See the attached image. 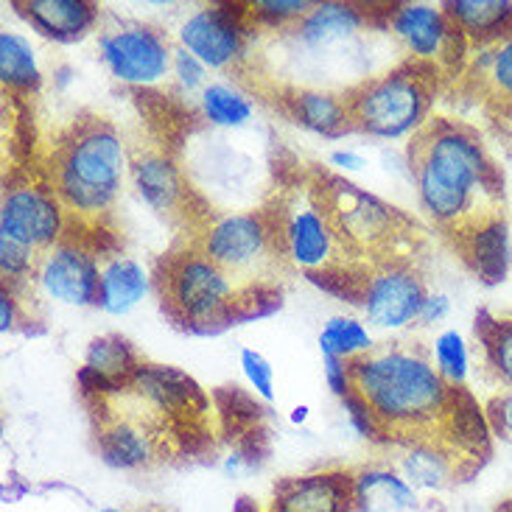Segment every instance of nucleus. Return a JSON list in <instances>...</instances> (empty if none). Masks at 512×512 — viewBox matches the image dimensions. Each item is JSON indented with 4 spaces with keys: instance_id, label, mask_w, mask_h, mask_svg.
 Masks as SVG:
<instances>
[{
    "instance_id": "obj_1",
    "label": "nucleus",
    "mask_w": 512,
    "mask_h": 512,
    "mask_svg": "<svg viewBox=\"0 0 512 512\" xmlns=\"http://www.w3.org/2000/svg\"><path fill=\"white\" fill-rule=\"evenodd\" d=\"M328 378L373 443L403 451L434 445L482 465L490 448L487 415L420 342L392 339L350 359H328Z\"/></svg>"
},
{
    "instance_id": "obj_2",
    "label": "nucleus",
    "mask_w": 512,
    "mask_h": 512,
    "mask_svg": "<svg viewBox=\"0 0 512 512\" xmlns=\"http://www.w3.org/2000/svg\"><path fill=\"white\" fill-rule=\"evenodd\" d=\"M79 392L98 454L115 468H157L210 448V398L177 367L143 359L115 381L79 373Z\"/></svg>"
},
{
    "instance_id": "obj_3",
    "label": "nucleus",
    "mask_w": 512,
    "mask_h": 512,
    "mask_svg": "<svg viewBox=\"0 0 512 512\" xmlns=\"http://www.w3.org/2000/svg\"><path fill=\"white\" fill-rule=\"evenodd\" d=\"M420 210L465 261L479 238L504 222V174L465 121L429 118L406 146Z\"/></svg>"
},
{
    "instance_id": "obj_4",
    "label": "nucleus",
    "mask_w": 512,
    "mask_h": 512,
    "mask_svg": "<svg viewBox=\"0 0 512 512\" xmlns=\"http://www.w3.org/2000/svg\"><path fill=\"white\" fill-rule=\"evenodd\" d=\"M126 171L124 140L110 118L82 110L54 132L42 154L40 177L65 216V236L107 250L110 219Z\"/></svg>"
},
{
    "instance_id": "obj_5",
    "label": "nucleus",
    "mask_w": 512,
    "mask_h": 512,
    "mask_svg": "<svg viewBox=\"0 0 512 512\" xmlns=\"http://www.w3.org/2000/svg\"><path fill=\"white\" fill-rule=\"evenodd\" d=\"M305 171L325 208L336 250L345 263V283L339 291L345 300L359 303L367 277L378 269L395 263H417V252L426 244V230L412 216L361 191L359 185L336 177L333 171L319 166Z\"/></svg>"
},
{
    "instance_id": "obj_6",
    "label": "nucleus",
    "mask_w": 512,
    "mask_h": 512,
    "mask_svg": "<svg viewBox=\"0 0 512 512\" xmlns=\"http://www.w3.org/2000/svg\"><path fill=\"white\" fill-rule=\"evenodd\" d=\"M154 291L174 328L216 333L280 305L283 289H244L224 275L196 241L180 238L154 261Z\"/></svg>"
},
{
    "instance_id": "obj_7",
    "label": "nucleus",
    "mask_w": 512,
    "mask_h": 512,
    "mask_svg": "<svg viewBox=\"0 0 512 512\" xmlns=\"http://www.w3.org/2000/svg\"><path fill=\"white\" fill-rule=\"evenodd\" d=\"M261 210L272 227L283 266L339 294L345 283V263L339 258L331 222L314 194L308 171L297 168V174L283 180V188H277Z\"/></svg>"
},
{
    "instance_id": "obj_8",
    "label": "nucleus",
    "mask_w": 512,
    "mask_h": 512,
    "mask_svg": "<svg viewBox=\"0 0 512 512\" xmlns=\"http://www.w3.org/2000/svg\"><path fill=\"white\" fill-rule=\"evenodd\" d=\"M440 73L443 68L409 56L387 73L353 84L342 93L350 132H367L375 138L415 135L429 121Z\"/></svg>"
},
{
    "instance_id": "obj_9",
    "label": "nucleus",
    "mask_w": 512,
    "mask_h": 512,
    "mask_svg": "<svg viewBox=\"0 0 512 512\" xmlns=\"http://www.w3.org/2000/svg\"><path fill=\"white\" fill-rule=\"evenodd\" d=\"M188 241H196L199 250L244 289H280L277 280L289 275L277 255L275 236L263 210L216 216L202 236Z\"/></svg>"
},
{
    "instance_id": "obj_10",
    "label": "nucleus",
    "mask_w": 512,
    "mask_h": 512,
    "mask_svg": "<svg viewBox=\"0 0 512 512\" xmlns=\"http://www.w3.org/2000/svg\"><path fill=\"white\" fill-rule=\"evenodd\" d=\"M129 168L140 196L166 219L182 238H196L216 222L213 210L185 180L180 166L154 146H132Z\"/></svg>"
},
{
    "instance_id": "obj_11",
    "label": "nucleus",
    "mask_w": 512,
    "mask_h": 512,
    "mask_svg": "<svg viewBox=\"0 0 512 512\" xmlns=\"http://www.w3.org/2000/svg\"><path fill=\"white\" fill-rule=\"evenodd\" d=\"M0 236L12 238L42 255H48L65 238L62 208L40 174H20L6 180L0 202Z\"/></svg>"
},
{
    "instance_id": "obj_12",
    "label": "nucleus",
    "mask_w": 512,
    "mask_h": 512,
    "mask_svg": "<svg viewBox=\"0 0 512 512\" xmlns=\"http://www.w3.org/2000/svg\"><path fill=\"white\" fill-rule=\"evenodd\" d=\"M429 297L426 277L417 263H395L367 277L356 305L367 311L375 325L403 328L409 322H420Z\"/></svg>"
},
{
    "instance_id": "obj_13",
    "label": "nucleus",
    "mask_w": 512,
    "mask_h": 512,
    "mask_svg": "<svg viewBox=\"0 0 512 512\" xmlns=\"http://www.w3.org/2000/svg\"><path fill=\"white\" fill-rule=\"evenodd\" d=\"M101 59L118 82L146 87L160 82L171 70V45L163 31L129 26L101 37Z\"/></svg>"
},
{
    "instance_id": "obj_14",
    "label": "nucleus",
    "mask_w": 512,
    "mask_h": 512,
    "mask_svg": "<svg viewBox=\"0 0 512 512\" xmlns=\"http://www.w3.org/2000/svg\"><path fill=\"white\" fill-rule=\"evenodd\" d=\"M82 238L65 236L45 255L40 280L45 291L70 305H98L101 300V255Z\"/></svg>"
},
{
    "instance_id": "obj_15",
    "label": "nucleus",
    "mask_w": 512,
    "mask_h": 512,
    "mask_svg": "<svg viewBox=\"0 0 512 512\" xmlns=\"http://www.w3.org/2000/svg\"><path fill=\"white\" fill-rule=\"evenodd\" d=\"M247 17L236 6H208L196 12L185 26L180 37L185 48L210 68H233L247 37Z\"/></svg>"
},
{
    "instance_id": "obj_16",
    "label": "nucleus",
    "mask_w": 512,
    "mask_h": 512,
    "mask_svg": "<svg viewBox=\"0 0 512 512\" xmlns=\"http://www.w3.org/2000/svg\"><path fill=\"white\" fill-rule=\"evenodd\" d=\"M272 512H353L356 510V471L328 468L277 482Z\"/></svg>"
},
{
    "instance_id": "obj_17",
    "label": "nucleus",
    "mask_w": 512,
    "mask_h": 512,
    "mask_svg": "<svg viewBox=\"0 0 512 512\" xmlns=\"http://www.w3.org/2000/svg\"><path fill=\"white\" fill-rule=\"evenodd\" d=\"M392 31L395 37L409 48L412 59H423L437 68H443L445 62L457 59V51L462 48V37L454 28V23L445 17L443 9H431V6H401L395 9L392 17Z\"/></svg>"
},
{
    "instance_id": "obj_18",
    "label": "nucleus",
    "mask_w": 512,
    "mask_h": 512,
    "mask_svg": "<svg viewBox=\"0 0 512 512\" xmlns=\"http://www.w3.org/2000/svg\"><path fill=\"white\" fill-rule=\"evenodd\" d=\"M12 6L40 34L62 42L84 37L98 20V6L90 0H12Z\"/></svg>"
},
{
    "instance_id": "obj_19",
    "label": "nucleus",
    "mask_w": 512,
    "mask_h": 512,
    "mask_svg": "<svg viewBox=\"0 0 512 512\" xmlns=\"http://www.w3.org/2000/svg\"><path fill=\"white\" fill-rule=\"evenodd\" d=\"M443 12L462 40L496 45L512 37V3L504 0H459L445 3Z\"/></svg>"
},
{
    "instance_id": "obj_20",
    "label": "nucleus",
    "mask_w": 512,
    "mask_h": 512,
    "mask_svg": "<svg viewBox=\"0 0 512 512\" xmlns=\"http://www.w3.org/2000/svg\"><path fill=\"white\" fill-rule=\"evenodd\" d=\"M468 76L487 110L512 118V37L496 42L479 56Z\"/></svg>"
},
{
    "instance_id": "obj_21",
    "label": "nucleus",
    "mask_w": 512,
    "mask_h": 512,
    "mask_svg": "<svg viewBox=\"0 0 512 512\" xmlns=\"http://www.w3.org/2000/svg\"><path fill=\"white\" fill-rule=\"evenodd\" d=\"M277 98H280V107L289 118L314 129V132H322V135L350 132L342 93L333 96V93H319V90H286Z\"/></svg>"
},
{
    "instance_id": "obj_22",
    "label": "nucleus",
    "mask_w": 512,
    "mask_h": 512,
    "mask_svg": "<svg viewBox=\"0 0 512 512\" xmlns=\"http://www.w3.org/2000/svg\"><path fill=\"white\" fill-rule=\"evenodd\" d=\"M143 294H146V275L132 258L112 255L110 261L101 263V300H98L101 308L121 314L138 303Z\"/></svg>"
},
{
    "instance_id": "obj_23",
    "label": "nucleus",
    "mask_w": 512,
    "mask_h": 512,
    "mask_svg": "<svg viewBox=\"0 0 512 512\" xmlns=\"http://www.w3.org/2000/svg\"><path fill=\"white\" fill-rule=\"evenodd\" d=\"M415 501L412 487L395 473L378 471H356V510L353 512H395L409 507Z\"/></svg>"
},
{
    "instance_id": "obj_24",
    "label": "nucleus",
    "mask_w": 512,
    "mask_h": 512,
    "mask_svg": "<svg viewBox=\"0 0 512 512\" xmlns=\"http://www.w3.org/2000/svg\"><path fill=\"white\" fill-rule=\"evenodd\" d=\"M140 361H143L140 353L126 342L124 336L107 333V336L93 339V345L87 347L82 373L101 378V381H115V378H124L135 367H140Z\"/></svg>"
},
{
    "instance_id": "obj_25",
    "label": "nucleus",
    "mask_w": 512,
    "mask_h": 512,
    "mask_svg": "<svg viewBox=\"0 0 512 512\" xmlns=\"http://www.w3.org/2000/svg\"><path fill=\"white\" fill-rule=\"evenodd\" d=\"M476 339L487 367L504 387L512 389V317L482 314L476 319Z\"/></svg>"
},
{
    "instance_id": "obj_26",
    "label": "nucleus",
    "mask_w": 512,
    "mask_h": 512,
    "mask_svg": "<svg viewBox=\"0 0 512 512\" xmlns=\"http://www.w3.org/2000/svg\"><path fill=\"white\" fill-rule=\"evenodd\" d=\"M0 79H3V87L14 96L17 93L28 96L40 87V70L34 65V54L28 42L9 31L0 34Z\"/></svg>"
},
{
    "instance_id": "obj_27",
    "label": "nucleus",
    "mask_w": 512,
    "mask_h": 512,
    "mask_svg": "<svg viewBox=\"0 0 512 512\" xmlns=\"http://www.w3.org/2000/svg\"><path fill=\"white\" fill-rule=\"evenodd\" d=\"M364 23L353 6H342V3H325V6H314L311 12L305 14L303 20L297 23V34L311 45H325V42L339 40L350 31Z\"/></svg>"
},
{
    "instance_id": "obj_28",
    "label": "nucleus",
    "mask_w": 512,
    "mask_h": 512,
    "mask_svg": "<svg viewBox=\"0 0 512 512\" xmlns=\"http://www.w3.org/2000/svg\"><path fill=\"white\" fill-rule=\"evenodd\" d=\"M319 345L325 359H350V356H359L367 347H373L367 331L361 328L359 322L353 319L336 317L328 322V328L319 336Z\"/></svg>"
},
{
    "instance_id": "obj_29",
    "label": "nucleus",
    "mask_w": 512,
    "mask_h": 512,
    "mask_svg": "<svg viewBox=\"0 0 512 512\" xmlns=\"http://www.w3.org/2000/svg\"><path fill=\"white\" fill-rule=\"evenodd\" d=\"M202 107L213 124L222 126H238L250 118V104L247 98L238 96L236 90L224 87V84H210L208 90L202 93Z\"/></svg>"
},
{
    "instance_id": "obj_30",
    "label": "nucleus",
    "mask_w": 512,
    "mask_h": 512,
    "mask_svg": "<svg viewBox=\"0 0 512 512\" xmlns=\"http://www.w3.org/2000/svg\"><path fill=\"white\" fill-rule=\"evenodd\" d=\"M434 356H437V367L440 373L462 387L465 381V373H468V353H465V345H462V336L457 331L443 333L437 342H434Z\"/></svg>"
},
{
    "instance_id": "obj_31",
    "label": "nucleus",
    "mask_w": 512,
    "mask_h": 512,
    "mask_svg": "<svg viewBox=\"0 0 512 512\" xmlns=\"http://www.w3.org/2000/svg\"><path fill=\"white\" fill-rule=\"evenodd\" d=\"M485 415L487 423H490V429L499 431L504 440H510L512 443V389L501 392L496 398H490Z\"/></svg>"
},
{
    "instance_id": "obj_32",
    "label": "nucleus",
    "mask_w": 512,
    "mask_h": 512,
    "mask_svg": "<svg viewBox=\"0 0 512 512\" xmlns=\"http://www.w3.org/2000/svg\"><path fill=\"white\" fill-rule=\"evenodd\" d=\"M241 364H244L247 378L255 384V389L261 392L263 398H272V378H275V373H272V367L266 364V359H263L261 353L244 350V353H241Z\"/></svg>"
},
{
    "instance_id": "obj_33",
    "label": "nucleus",
    "mask_w": 512,
    "mask_h": 512,
    "mask_svg": "<svg viewBox=\"0 0 512 512\" xmlns=\"http://www.w3.org/2000/svg\"><path fill=\"white\" fill-rule=\"evenodd\" d=\"M445 308H448V300H445V297H434V294H431L429 303H426V308H423V317H420V322L440 319L445 314Z\"/></svg>"
},
{
    "instance_id": "obj_34",
    "label": "nucleus",
    "mask_w": 512,
    "mask_h": 512,
    "mask_svg": "<svg viewBox=\"0 0 512 512\" xmlns=\"http://www.w3.org/2000/svg\"><path fill=\"white\" fill-rule=\"evenodd\" d=\"M333 163H350V168L361 166L359 157H350V154H336V157H333Z\"/></svg>"
},
{
    "instance_id": "obj_35",
    "label": "nucleus",
    "mask_w": 512,
    "mask_h": 512,
    "mask_svg": "<svg viewBox=\"0 0 512 512\" xmlns=\"http://www.w3.org/2000/svg\"><path fill=\"white\" fill-rule=\"evenodd\" d=\"M236 512H272V510H263V507H255V504H250V501L244 499L241 504H238Z\"/></svg>"
},
{
    "instance_id": "obj_36",
    "label": "nucleus",
    "mask_w": 512,
    "mask_h": 512,
    "mask_svg": "<svg viewBox=\"0 0 512 512\" xmlns=\"http://www.w3.org/2000/svg\"><path fill=\"white\" fill-rule=\"evenodd\" d=\"M143 512H168V510H157V507H152V510H143Z\"/></svg>"
},
{
    "instance_id": "obj_37",
    "label": "nucleus",
    "mask_w": 512,
    "mask_h": 512,
    "mask_svg": "<svg viewBox=\"0 0 512 512\" xmlns=\"http://www.w3.org/2000/svg\"><path fill=\"white\" fill-rule=\"evenodd\" d=\"M101 512H121V510H101Z\"/></svg>"
},
{
    "instance_id": "obj_38",
    "label": "nucleus",
    "mask_w": 512,
    "mask_h": 512,
    "mask_svg": "<svg viewBox=\"0 0 512 512\" xmlns=\"http://www.w3.org/2000/svg\"><path fill=\"white\" fill-rule=\"evenodd\" d=\"M507 512H512V501H510V507H507Z\"/></svg>"
}]
</instances>
